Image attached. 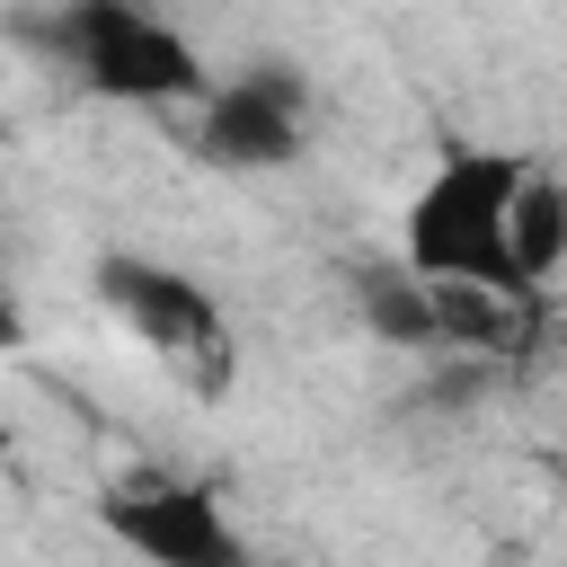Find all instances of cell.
Wrapping results in <instances>:
<instances>
[{"mask_svg": "<svg viewBox=\"0 0 567 567\" xmlns=\"http://www.w3.org/2000/svg\"><path fill=\"white\" fill-rule=\"evenodd\" d=\"M532 168L540 159L514 142H452L399 213V257L425 284H478V292L532 301L540 284L523 275V248H514V204Z\"/></svg>", "mask_w": 567, "mask_h": 567, "instance_id": "cell-1", "label": "cell"}, {"mask_svg": "<svg viewBox=\"0 0 567 567\" xmlns=\"http://www.w3.org/2000/svg\"><path fill=\"white\" fill-rule=\"evenodd\" d=\"M97 301L124 337H142V354L186 390V399H230L239 381V337H230V310L168 257H142V248H106L97 257Z\"/></svg>", "mask_w": 567, "mask_h": 567, "instance_id": "cell-2", "label": "cell"}, {"mask_svg": "<svg viewBox=\"0 0 567 567\" xmlns=\"http://www.w3.org/2000/svg\"><path fill=\"white\" fill-rule=\"evenodd\" d=\"M62 53L80 71L89 97L106 106H186V97H213L204 89V53L142 0H62Z\"/></svg>", "mask_w": 567, "mask_h": 567, "instance_id": "cell-3", "label": "cell"}, {"mask_svg": "<svg viewBox=\"0 0 567 567\" xmlns=\"http://www.w3.org/2000/svg\"><path fill=\"white\" fill-rule=\"evenodd\" d=\"M97 523L142 558V567H257L239 523L221 514L213 487L168 478V470H133L97 496Z\"/></svg>", "mask_w": 567, "mask_h": 567, "instance_id": "cell-4", "label": "cell"}, {"mask_svg": "<svg viewBox=\"0 0 567 567\" xmlns=\"http://www.w3.org/2000/svg\"><path fill=\"white\" fill-rule=\"evenodd\" d=\"M301 133H310V106H301V80L284 62H257L239 80H221L195 115V151L213 168H292L301 159Z\"/></svg>", "mask_w": 567, "mask_h": 567, "instance_id": "cell-5", "label": "cell"}, {"mask_svg": "<svg viewBox=\"0 0 567 567\" xmlns=\"http://www.w3.org/2000/svg\"><path fill=\"white\" fill-rule=\"evenodd\" d=\"M354 310H363V328L381 337V346H399V354H434L443 346V292L399 257V266H363L354 275Z\"/></svg>", "mask_w": 567, "mask_h": 567, "instance_id": "cell-6", "label": "cell"}, {"mask_svg": "<svg viewBox=\"0 0 567 567\" xmlns=\"http://www.w3.org/2000/svg\"><path fill=\"white\" fill-rule=\"evenodd\" d=\"M514 248H523V275H532V284H549V275L567 266V177H558V168H532V177H523Z\"/></svg>", "mask_w": 567, "mask_h": 567, "instance_id": "cell-7", "label": "cell"}]
</instances>
